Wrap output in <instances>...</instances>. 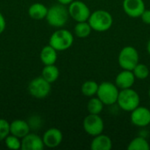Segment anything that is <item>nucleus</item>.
Returning <instances> with one entry per match:
<instances>
[{"instance_id": "nucleus-8", "label": "nucleus", "mask_w": 150, "mask_h": 150, "mask_svg": "<svg viewBox=\"0 0 150 150\" xmlns=\"http://www.w3.org/2000/svg\"><path fill=\"white\" fill-rule=\"evenodd\" d=\"M28 91L30 95L35 98H45L51 91V83L42 76H38L30 82Z\"/></svg>"}, {"instance_id": "nucleus-21", "label": "nucleus", "mask_w": 150, "mask_h": 150, "mask_svg": "<svg viewBox=\"0 0 150 150\" xmlns=\"http://www.w3.org/2000/svg\"><path fill=\"white\" fill-rule=\"evenodd\" d=\"M98 90V83L94 80H87L81 86V91L83 95L87 98L97 96Z\"/></svg>"}, {"instance_id": "nucleus-7", "label": "nucleus", "mask_w": 150, "mask_h": 150, "mask_svg": "<svg viewBox=\"0 0 150 150\" xmlns=\"http://www.w3.org/2000/svg\"><path fill=\"white\" fill-rule=\"evenodd\" d=\"M83 127L87 134L94 137L104 132L105 123L99 114L89 113L83 121Z\"/></svg>"}, {"instance_id": "nucleus-19", "label": "nucleus", "mask_w": 150, "mask_h": 150, "mask_svg": "<svg viewBox=\"0 0 150 150\" xmlns=\"http://www.w3.org/2000/svg\"><path fill=\"white\" fill-rule=\"evenodd\" d=\"M59 76H60L59 69L54 64L45 65L41 72V76L50 83H54L58 79Z\"/></svg>"}, {"instance_id": "nucleus-15", "label": "nucleus", "mask_w": 150, "mask_h": 150, "mask_svg": "<svg viewBox=\"0 0 150 150\" xmlns=\"http://www.w3.org/2000/svg\"><path fill=\"white\" fill-rule=\"evenodd\" d=\"M30 132L29 124L23 120H15L10 123V133L20 139L24 138Z\"/></svg>"}, {"instance_id": "nucleus-28", "label": "nucleus", "mask_w": 150, "mask_h": 150, "mask_svg": "<svg viewBox=\"0 0 150 150\" xmlns=\"http://www.w3.org/2000/svg\"><path fill=\"white\" fill-rule=\"evenodd\" d=\"M5 27H6V21H5V18L3 16V14L0 12V34L2 33H4V31L5 30Z\"/></svg>"}, {"instance_id": "nucleus-26", "label": "nucleus", "mask_w": 150, "mask_h": 150, "mask_svg": "<svg viewBox=\"0 0 150 150\" xmlns=\"http://www.w3.org/2000/svg\"><path fill=\"white\" fill-rule=\"evenodd\" d=\"M10 134V123L4 119H0V142L4 141Z\"/></svg>"}, {"instance_id": "nucleus-20", "label": "nucleus", "mask_w": 150, "mask_h": 150, "mask_svg": "<svg viewBox=\"0 0 150 150\" xmlns=\"http://www.w3.org/2000/svg\"><path fill=\"white\" fill-rule=\"evenodd\" d=\"M92 31L93 30L88 21L76 22V25L74 27V33L76 36L82 39L87 38Z\"/></svg>"}, {"instance_id": "nucleus-12", "label": "nucleus", "mask_w": 150, "mask_h": 150, "mask_svg": "<svg viewBox=\"0 0 150 150\" xmlns=\"http://www.w3.org/2000/svg\"><path fill=\"white\" fill-rule=\"evenodd\" d=\"M62 139H63V135L62 131L55 127H51L47 129L42 136V140L45 147L50 149L58 147L62 143Z\"/></svg>"}, {"instance_id": "nucleus-10", "label": "nucleus", "mask_w": 150, "mask_h": 150, "mask_svg": "<svg viewBox=\"0 0 150 150\" xmlns=\"http://www.w3.org/2000/svg\"><path fill=\"white\" fill-rule=\"evenodd\" d=\"M130 120L133 125L138 127H145L150 124V110L146 106L139 105L131 112Z\"/></svg>"}, {"instance_id": "nucleus-14", "label": "nucleus", "mask_w": 150, "mask_h": 150, "mask_svg": "<svg viewBox=\"0 0 150 150\" xmlns=\"http://www.w3.org/2000/svg\"><path fill=\"white\" fill-rule=\"evenodd\" d=\"M45 145L42 138L34 134H28L21 141L22 150H42Z\"/></svg>"}, {"instance_id": "nucleus-23", "label": "nucleus", "mask_w": 150, "mask_h": 150, "mask_svg": "<svg viewBox=\"0 0 150 150\" xmlns=\"http://www.w3.org/2000/svg\"><path fill=\"white\" fill-rule=\"evenodd\" d=\"M128 150H149L150 145L144 137H135L127 145Z\"/></svg>"}, {"instance_id": "nucleus-22", "label": "nucleus", "mask_w": 150, "mask_h": 150, "mask_svg": "<svg viewBox=\"0 0 150 150\" xmlns=\"http://www.w3.org/2000/svg\"><path fill=\"white\" fill-rule=\"evenodd\" d=\"M104 103L98 97H91L87 103V111L91 114H100L104 110Z\"/></svg>"}, {"instance_id": "nucleus-29", "label": "nucleus", "mask_w": 150, "mask_h": 150, "mask_svg": "<svg viewBox=\"0 0 150 150\" xmlns=\"http://www.w3.org/2000/svg\"><path fill=\"white\" fill-rule=\"evenodd\" d=\"M59 4H62L63 5H69L70 3H72L74 0H57Z\"/></svg>"}, {"instance_id": "nucleus-27", "label": "nucleus", "mask_w": 150, "mask_h": 150, "mask_svg": "<svg viewBox=\"0 0 150 150\" xmlns=\"http://www.w3.org/2000/svg\"><path fill=\"white\" fill-rule=\"evenodd\" d=\"M141 18L143 21V23H145L146 25H150V10L146 9L142 14Z\"/></svg>"}, {"instance_id": "nucleus-4", "label": "nucleus", "mask_w": 150, "mask_h": 150, "mask_svg": "<svg viewBox=\"0 0 150 150\" xmlns=\"http://www.w3.org/2000/svg\"><path fill=\"white\" fill-rule=\"evenodd\" d=\"M74 42L72 33L67 29H59L52 33L49 39V45L57 51L69 49Z\"/></svg>"}, {"instance_id": "nucleus-24", "label": "nucleus", "mask_w": 150, "mask_h": 150, "mask_svg": "<svg viewBox=\"0 0 150 150\" xmlns=\"http://www.w3.org/2000/svg\"><path fill=\"white\" fill-rule=\"evenodd\" d=\"M133 72L136 77V79L139 80H145L149 77L150 74V69L149 68L144 64V63H138L134 69H133Z\"/></svg>"}, {"instance_id": "nucleus-9", "label": "nucleus", "mask_w": 150, "mask_h": 150, "mask_svg": "<svg viewBox=\"0 0 150 150\" xmlns=\"http://www.w3.org/2000/svg\"><path fill=\"white\" fill-rule=\"evenodd\" d=\"M69 17L72 18L76 22L88 21L91 16V10L89 6L83 1L74 0L69 4Z\"/></svg>"}, {"instance_id": "nucleus-16", "label": "nucleus", "mask_w": 150, "mask_h": 150, "mask_svg": "<svg viewBox=\"0 0 150 150\" xmlns=\"http://www.w3.org/2000/svg\"><path fill=\"white\" fill-rule=\"evenodd\" d=\"M112 149V139L103 133L94 136L91 142V150H111Z\"/></svg>"}, {"instance_id": "nucleus-5", "label": "nucleus", "mask_w": 150, "mask_h": 150, "mask_svg": "<svg viewBox=\"0 0 150 150\" xmlns=\"http://www.w3.org/2000/svg\"><path fill=\"white\" fill-rule=\"evenodd\" d=\"M120 89L111 82H103L98 84L97 97L104 103L105 105H112L117 103Z\"/></svg>"}, {"instance_id": "nucleus-13", "label": "nucleus", "mask_w": 150, "mask_h": 150, "mask_svg": "<svg viewBox=\"0 0 150 150\" xmlns=\"http://www.w3.org/2000/svg\"><path fill=\"white\" fill-rule=\"evenodd\" d=\"M136 77L133 72V70L122 69L115 78V84L118 86L120 90L129 89L132 88L135 83Z\"/></svg>"}, {"instance_id": "nucleus-2", "label": "nucleus", "mask_w": 150, "mask_h": 150, "mask_svg": "<svg viewBox=\"0 0 150 150\" xmlns=\"http://www.w3.org/2000/svg\"><path fill=\"white\" fill-rule=\"evenodd\" d=\"M141 98L139 93L132 88L120 90L117 104L119 107L125 111L131 112L140 105Z\"/></svg>"}, {"instance_id": "nucleus-11", "label": "nucleus", "mask_w": 150, "mask_h": 150, "mask_svg": "<svg viewBox=\"0 0 150 150\" xmlns=\"http://www.w3.org/2000/svg\"><path fill=\"white\" fill-rule=\"evenodd\" d=\"M122 7L125 13L133 18H141L142 14L146 10L143 0H123Z\"/></svg>"}, {"instance_id": "nucleus-31", "label": "nucleus", "mask_w": 150, "mask_h": 150, "mask_svg": "<svg viewBox=\"0 0 150 150\" xmlns=\"http://www.w3.org/2000/svg\"><path fill=\"white\" fill-rule=\"evenodd\" d=\"M149 98H150V89H149Z\"/></svg>"}, {"instance_id": "nucleus-6", "label": "nucleus", "mask_w": 150, "mask_h": 150, "mask_svg": "<svg viewBox=\"0 0 150 150\" xmlns=\"http://www.w3.org/2000/svg\"><path fill=\"white\" fill-rule=\"evenodd\" d=\"M140 55L137 49L132 46L124 47L118 56V63L122 69L133 70L139 63Z\"/></svg>"}, {"instance_id": "nucleus-30", "label": "nucleus", "mask_w": 150, "mask_h": 150, "mask_svg": "<svg viewBox=\"0 0 150 150\" xmlns=\"http://www.w3.org/2000/svg\"><path fill=\"white\" fill-rule=\"evenodd\" d=\"M147 52H148V54L150 55V39L149 40L148 43H147Z\"/></svg>"}, {"instance_id": "nucleus-25", "label": "nucleus", "mask_w": 150, "mask_h": 150, "mask_svg": "<svg viewBox=\"0 0 150 150\" xmlns=\"http://www.w3.org/2000/svg\"><path fill=\"white\" fill-rule=\"evenodd\" d=\"M4 142H5V146L11 150H18L21 149V141L20 138L12 135V134H9L5 139H4Z\"/></svg>"}, {"instance_id": "nucleus-3", "label": "nucleus", "mask_w": 150, "mask_h": 150, "mask_svg": "<svg viewBox=\"0 0 150 150\" xmlns=\"http://www.w3.org/2000/svg\"><path fill=\"white\" fill-rule=\"evenodd\" d=\"M69 18V13L66 5L59 4L48 8L46 19L51 26L61 28L66 25Z\"/></svg>"}, {"instance_id": "nucleus-18", "label": "nucleus", "mask_w": 150, "mask_h": 150, "mask_svg": "<svg viewBox=\"0 0 150 150\" xmlns=\"http://www.w3.org/2000/svg\"><path fill=\"white\" fill-rule=\"evenodd\" d=\"M48 8L40 4V3H34L28 9V14L31 18L35 20H41L46 18L47 14Z\"/></svg>"}, {"instance_id": "nucleus-1", "label": "nucleus", "mask_w": 150, "mask_h": 150, "mask_svg": "<svg viewBox=\"0 0 150 150\" xmlns=\"http://www.w3.org/2000/svg\"><path fill=\"white\" fill-rule=\"evenodd\" d=\"M88 22L93 31L98 33H104L112 27L113 24V18L109 11L99 9L91 13Z\"/></svg>"}, {"instance_id": "nucleus-17", "label": "nucleus", "mask_w": 150, "mask_h": 150, "mask_svg": "<svg viewBox=\"0 0 150 150\" xmlns=\"http://www.w3.org/2000/svg\"><path fill=\"white\" fill-rule=\"evenodd\" d=\"M57 50L54 49L52 46H45L40 51V61L44 65H52L54 64L57 61Z\"/></svg>"}]
</instances>
